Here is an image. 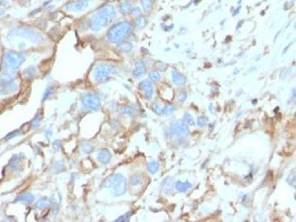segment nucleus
Listing matches in <instances>:
<instances>
[{
	"label": "nucleus",
	"instance_id": "nucleus-31",
	"mask_svg": "<svg viewBox=\"0 0 296 222\" xmlns=\"http://www.w3.org/2000/svg\"><path fill=\"white\" fill-rule=\"evenodd\" d=\"M174 111H175V107H174L173 105H167V106L165 108V109L164 110V113H165V114H167V115L172 114V113H173Z\"/></svg>",
	"mask_w": 296,
	"mask_h": 222
},
{
	"label": "nucleus",
	"instance_id": "nucleus-23",
	"mask_svg": "<svg viewBox=\"0 0 296 222\" xmlns=\"http://www.w3.org/2000/svg\"><path fill=\"white\" fill-rule=\"evenodd\" d=\"M150 79L152 80L153 82L159 81L161 79V75L159 72L157 71H152L150 74Z\"/></svg>",
	"mask_w": 296,
	"mask_h": 222
},
{
	"label": "nucleus",
	"instance_id": "nucleus-32",
	"mask_svg": "<svg viewBox=\"0 0 296 222\" xmlns=\"http://www.w3.org/2000/svg\"><path fill=\"white\" fill-rule=\"evenodd\" d=\"M187 93H186V92L181 91L178 93L177 98H178V99L181 101V102H184V101L187 99Z\"/></svg>",
	"mask_w": 296,
	"mask_h": 222
},
{
	"label": "nucleus",
	"instance_id": "nucleus-21",
	"mask_svg": "<svg viewBox=\"0 0 296 222\" xmlns=\"http://www.w3.org/2000/svg\"><path fill=\"white\" fill-rule=\"evenodd\" d=\"M153 111L156 113V114L159 115V116H161V115L163 114L164 113V108L162 107V105H161L160 104H154L153 105Z\"/></svg>",
	"mask_w": 296,
	"mask_h": 222
},
{
	"label": "nucleus",
	"instance_id": "nucleus-20",
	"mask_svg": "<svg viewBox=\"0 0 296 222\" xmlns=\"http://www.w3.org/2000/svg\"><path fill=\"white\" fill-rule=\"evenodd\" d=\"M131 8H132V6L130 3L128 2H124L120 6V10L122 13L124 14H127V13H129L130 11H131Z\"/></svg>",
	"mask_w": 296,
	"mask_h": 222
},
{
	"label": "nucleus",
	"instance_id": "nucleus-5",
	"mask_svg": "<svg viewBox=\"0 0 296 222\" xmlns=\"http://www.w3.org/2000/svg\"><path fill=\"white\" fill-rule=\"evenodd\" d=\"M172 133L181 138H187L189 135V129L185 122L181 120H175L170 124Z\"/></svg>",
	"mask_w": 296,
	"mask_h": 222
},
{
	"label": "nucleus",
	"instance_id": "nucleus-7",
	"mask_svg": "<svg viewBox=\"0 0 296 222\" xmlns=\"http://www.w3.org/2000/svg\"><path fill=\"white\" fill-rule=\"evenodd\" d=\"M83 105L85 108L98 110L101 107V102L98 96L94 94H88L83 99Z\"/></svg>",
	"mask_w": 296,
	"mask_h": 222
},
{
	"label": "nucleus",
	"instance_id": "nucleus-19",
	"mask_svg": "<svg viewBox=\"0 0 296 222\" xmlns=\"http://www.w3.org/2000/svg\"><path fill=\"white\" fill-rule=\"evenodd\" d=\"M34 199H35L34 196L30 195V194H24L22 196H20L17 199V200L22 201H25V202L31 203L32 201H34Z\"/></svg>",
	"mask_w": 296,
	"mask_h": 222
},
{
	"label": "nucleus",
	"instance_id": "nucleus-15",
	"mask_svg": "<svg viewBox=\"0 0 296 222\" xmlns=\"http://www.w3.org/2000/svg\"><path fill=\"white\" fill-rule=\"evenodd\" d=\"M147 19H146L145 17H138V18H136V19H135L134 22L135 26H136L137 28L139 29L144 28V27L146 26V25H147Z\"/></svg>",
	"mask_w": 296,
	"mask_h": 222
},
{
	"label": "nucleus",
	"instance_id": "nucleus-34",
	"mask_svg": "<svg viewBox=\"0 0 296 222\" xmlns=\"http://www.w3.org/2000/svg\"><path fill=\"white\" fill-rule=\"evenodd\" d=\"M83 150H84V151L85 152H87V153H89V152H91L93 150V147L90 146V144H84V145H83Z\"/></svg>",
	"mask_w": 296,
	"mask_h": 222
},
{
	"label": "nucleus",
	"instance_id": "nucleus-6",
	"mask_svg": "<svg viewBox=\"0 0 296 222\" xmlns=\"http://www.w3.org/2000/svg\"><path fill=\"white\" fill-rule=\"evenodd\" d=\"M23 61V55L17 53H9L6 56L5 65L8 69H17Z\"/></svg>",
	"mask_w": 296,
	"mask_h": 222
},
{
	"label": "nucleus",
	"instance_id": "nucleus-1",
	"mask_svg": "<svg viewBox=\"0 0 296 222\" xmlns=\"http://www.w3.org/2000/svg\"><path fill=\"white\" fill-rule=\"evenodd\" d=\"M114 16L115 11L113 8L111 6L105 7L92 17L90 22L91 28L94 30H100L101 28L108 25L110 20Z\"/></svg>",
	"mask_w": 296,
	"mask_h": 222
},
{
	"label": "nucleus",
	"instance_id": "nucleus-24",
	"mask_svg": "<svg viewBox=\"0 0 296 222\" xmlns=\"http://www.w3.org/2000/svg\"><path fill=\"white\" fill-rule=\"evenodd\" d=\"M184 119L187 124H190V125H194V124H195L194 119L193 118V116L190 114H189V113H185V114H184Z\"/></svg>",
	"mask_w": 296,
	"mask_h": 222
},
{
	"label": "nucleus",
	"instance_id": "nucleus-8",
	"mask_svg": "<svg viewBox=\"0 0 296 222\" xmlns=\"http://www.w3.org/2000/svg\"><path fill=\"white\" fill-rule=\"evenodd\" d=\"M139 88L142 91H144V96L147 99H149L152 96L153 88H152V83L149 80H144V81H141L139 85Z\"/></svg>",
	"mask_w": 296,
	"mask_h": 222
},
{
	"label": "nucleus",
	"instance_id": "nucleus-2",
	"mask_svg": "<svg viewBox=\"0 0 296 222\" xmlns=\"http://www.w3.org/2000/svg\"><path fill=\"white\" fill-rule=\"evenodd\" d=\"M132 31V28L128 22H120L113 26L108 32V37L112 43H119L126 38Z\"/></svg>",
	"mask_w": 296,
	"mask_h": 222
},
{
	"label": "nucleus",
	"instance_id": "nucleus-18",
	"mask_svg": "<svg viewBox=\"0 0 296 222\" xmlns=\"http://www.w3.org/2000/svg\"><path fill=\"white\" fill-rule=\"evenodd\" d=\"M159 168V164L157 161H152L148 164V170L151 173H156Z\"/></svg>",
	"mask_w": 296,
	"mask_h": 222
},
{
	"label": "nucleus",
	"instance_id": "nucleus-36",
	"mask_svg": "<svg viewBox=\"0 0 296 222\" xmlns=\"http://www.w3.org/2000/svg\"><path fill=\"white\" fill-rule=\"evenodd\" d=\"M53 93V88H49V89H48L46 90V92H45V98L47 99L48 97V96H50V95H51Z\"/></svg>",
	"mask_w": 296,
	"mask_h": 222
},
{
	"label": "nucleus",
	"instance_id": "nucleus-26",
	"mask_svg": "<svg viewBox=\"0 0 296 222\" xmlns=\"http://www.w3.org/2000/svg\"><path fill=\"white\" fill-rule=\"evenodd\" d=\"M48 205V201H46L45 199H41V200L39 201L37 203V207L39 210L44 209V208H45Z\"/></svg>",
	"mask_w": 296,
	"mask_h": 222
},
{
	"label": "nucleus",
	"instance_id": "nucleus-29",
	"mask_svg": "<svg viewBox=\"0 0 296 222\" xmlns=\"http://www.w3.org/2000/svg\"><path fill=\"white\" fill-rule=\"evenodd\" d=\"M131 216H132V213L131 212H128V213H126L124 214V215H123L122 216H121V217H119V219H116V221H128L130 219V218L131 217Z\"/></svg>",
	"mask_w": 296,
	"mask_h": 222
},
{
	"label": "nucleus",
	"instance_id": "nucleus-28",
	"mask_svg": "<svg viewBox=\"0 0 296 222\" xmlns=\"http://www.w3.org/2000/svg\"><path fill=\"white\" fill-rule=\"evenodd\" d=\"M41 120V115L38 114L37 116H36V117H35V119L33 120V121H32V124H31L32 128H37Z\"/></svg>",
	"mask_w": 296,
	"mask_h": 222
},
{
	"label": "nucleus",
	"instance_id": "nucleus-27",
	"mask_svg": "<svg viewBox=\"0 0 296 222\" xmlns=\"http://www.w3.org/2000/svg\"><path fill=\"white\" fill-rule=\"evenodd\" d=\"M131 182H132V184L133 186L140 185L142 183V179L139 176H134L132 177Z\"/></svg>",
	"mask_w": 296,
	"mask_h": 222
},
{
	"label": "nucleus",
	"instance_id": "nucleus-9",
	"mask_svg": "<svg viewBox=\"0 0 296 222\" xmlns=\"http://www.w3.org/2000/svg\"><path fill=\"white\" fill-rule=\"evenodd\" d=\"M88 5V1L87 0H80L77 1L76 2H73L70 5L68 6V10H76V11H79V10H84L86 8Z\"/></svg>",
	"mask_w": 296,
	"mask_h": 222
},
{
	"label": "nucleus",
	"instance_id": "nucleus-35",
	"mask_svg": "<svg viewBox=\"0 0 296 222\" xmlns=\"http://www.w3.org/2000/svg\"><path fill=\"white\" fill-rule=\"evenodd\" d=\"M131 13L133 16H139L141 13V10L139 8H135L131 10Z\"/></svg>",
	"mask_w": 296,
	"mask_h": 222
},
{
	"label": "nucleus",
	"instance_id": "nucleus-13",
	"mask_svg": "<svg viewBox=\"0 0 296 222\" xmlns=\"http://www.w3.org/2000/svg\"><path fill=\"white\" fill-rule=\"evenodd\" d=\"M175 186L176 190L181 192H186L187 190L192 187V184H190V182H188V181H185V182L177 181V182L175 184Z\"/></svg>",
	"mask_w": 296,
	"mask_h": 222
},
{
	"label": "nucleus",
	"instance_id": "nucleus-10",
	"mask_svg": "<svg viewBox=\"0 0 296 222\" xmlns=\"http://www.w3.org/2000/svg\"><path fill=\"white\" fill-rule=\"evenodd\" d=\"M174 184H174L173 179H171V178L168 177L164 179L161 184L162 190H163L164 193L170 194L171 192H172L174 188Z\"/></svg>",
	"mask_w": 296,
	"mask_h": 222
},
{
	"label": "nucleus",
	"instance_id": "nucleus-4",
	"mask_svg": "<svg viewBox=\"0 0 296 222\" xmlns=\"http://www.w3.org/2000/svg\"><path fill=\"white\" fill-rule=\"evenodd\" d=\"M116 72L115 67L108 65H98L94 70V78L97 81L103 82L109 78L110 75Z\"/></svg>",
	"mask_w": 296,
	"mask_h": 222
},
{
	"label": "nucleus",
	"instance_id": "nucleus-12",
	"mask_svg": "<svg viewBox=\"0 0 296 222\" xmlns=\"http://www.w3.org/2000/svg\"><path fill=\"white\" fill-rule=\"evenodd\" d=\"M172 81L176 85H184L187 81L186 78L182 74H181L179 72L172 70Z\"/></svg>",
	"mask_w": 296,
	"mask_h": 222
},
{
	"label": "nucleus",
	"instance_id": "nucleus-33",
	"mask_svg": "<svg viewBox=\"0 0 296 222\" xmlns=\"http://www.w3.org/2000/svg\"><path fill=\"white\" fill-rule=\"evenodd\" d=\"M32 76H35V70L34 68H28V70H25V76L27 77H31Z\"/></svg>",
	"mask_w": 296,
	"mask_h": 222
},
{
	"label": "nucleus",
	"instance_id": "nucleus-22",
	"mask_svg": "<svg viewBox=\"0 0 296 222\" xmlns=\"http://www.w3.org/2000/svg\"><path fill=\"white\" fill-rule=\"evenodd\" d=\"M121 112L124 114H129V115H132L134 114L136 110L130 106H124L122 108H121Z\"/></svg>",
	"mask_w": 296,
	"mask_h": 222
},
{
	"label": "nucleus",
	"instance_id": "nucleus-14",
	"mask_svg": "<svg viewBox=\"0 0 296 222\" xmlns=\"http://www.w3.org/2000/svg\"><path fill=\"white\" fill-rule=\"evenodd\" d=\"M141 4L143 10L145 13H148L151 11L152 8V0H141Z\"/></svg>",
	"mask_w": 296,
	"mask_h": 222
},
{
	"label": "nucleus",
	"instance_id": "nucleus-30",
	"mask_svg": "<svg viewBox=\"0 0 296 222\" xmlns=\"http://www.w3.org/2000/svg\"><path fill=\"white\" fill-rule=\"evenodd\" d=\"M207 122V118L204 117V116H199L197 119V124H199V126L203 127L204 126Z\"/></svg>",
	"mask_w": 296,
	"mask_h": 222
},
{
	"label": "nucleus",
	"instance_id": "nucleus-17",
	"mask_svg": "<svg viewBox=\"0 0 296 222\" xmlns=\"http://www.w3.org/2000/svg\"><path fill=\"white\" fill-rule=\"evenodd\" d=\"M118 48H119V50H120V51L129 52L132 50V44L130 43V42H123V43H121L119 45Z\"/></svg>",
	"mask_w": 296,
	"mask_h": 222
},
{
	"label": "nucleus",
	"instance_id": "nucleus-25",
	"mask_svg": "<svg viewBox=\"0 0 296 222\" xmlns=\"http://www.w3.org/2000/svg\"><path fill=\"white\" fill-rule=\"evenodd\" d=\"M287 182L289 184L295 187V172H293L287 178Z\"/></svg>",
	"mask_w": 296,
	"mask_h": 222
},
{
	"label": "nucleus",
	"instance_id": "nucleus-11",
	"mask_svg": "<svg viewBox=\"0 0 296 222\" xmlns=\"http://www.w3.org/2000/svg\"><path fill=\"white\" fill-rule=\"evenodd\" d=\"M111 159V154L108 150H101L98 154V159L102 164H108Z\"/></svg>",
	"mask_w": 296,
	"mask_h": 222
},
{
	"label": "nucleus",
	"instance_id": "nucleus-3",
	"mask_svg": "<svg viewBox=\"0 0 296 222\" xmlns=\"http://www.w3.org/2000/svg\"><path fill=\"white\" fill-rule=\"evenodd\" d=\"M106 186L112 188V192L115 196H120L126 192L127 180L121 174H116L108 178Z\"/></svg>",
	"mask_w": 296,
	"mask_h": 222
},
{
	"label": "nucleus",
	"instance_id": "nucleus-16",
	"mask_svg": "<svg viewBox=\"0 0 296 222\" xmlns=\"http://www.w3.org/2000/svg\"><path fill=\"white\" fill-rule=\"evenodd\" d=\"M146 73V70L144 68V65H137L136 68L135 69L134 72H133V75H134L135 77L136 78H140L141 76H144Z\"/></svg>",
	"mask_w": 296,
	"mask_h": 222
}]
</instances>
